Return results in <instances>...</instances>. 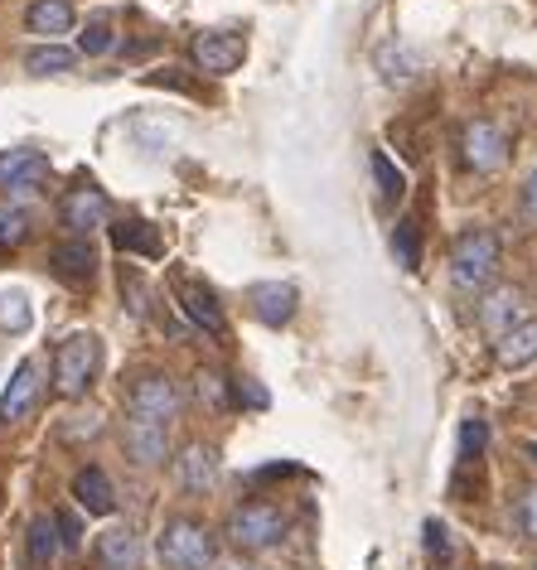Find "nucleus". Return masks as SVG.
<instances>
[{
    "mask_svg": "<svg viewBox=\"0 0 537 570\" xmlns=\"http://www.w3.org/2000/svg\"><path fill=\"white\" fill-rule=\"evenodd\" d=\"M30 324H35V309H30V301H25L20 291L0 295V330H6V334H25Z\"/></svg>",
    "mask_w": 537,
    "mask_h": 570,
    "instance_id": "obj_28",
    "label": "nucleus"
},
{
    "mask_svg": "<svg viewBox=\"0 0 537 570\" xmlns=\"http://www.w3.org/2000/svg\"><path fill=\"white\" fill-rule=\"evenodd\" d=\"M247 309L257 315L266 330H286L301 309V291L291 281H252L247 285Z\"/></svg>",
    "mask_w": 537,
    "mask_h": 570,
    "instance_id": "obj_11",
    "label": "nucleus"
},
{
    "mask_svg": "<svg viewBox=\"0 0 537 570\" xmlns=\"http://www.w3.org/2000/svg\"><path fill=\"white\" fill-rule=\"evenodd\" d=\"M223 537H228V547L237 556H262L286 541V508L272 503V498H247V503H237L228 512V522H223Z\"/></svg>",
    "mask_w": 537,
    "mask_h": 570,
    "instance_id": "obj_3",
    "label": "nucleus"
},
{
    "mask_svg": "<svg viewBox=\"0 0 537 570\" xmlns=\"http://www.w3.org/2000/svg\"><path fill=\"white\" fill-rule=\"evenodd\" d=\"M74 63H78V53L64 49V45H45V49H35L30 59H25V68H30L35 78H59V73H68Z\"/></svg>",
    "mask_w": 537,
    "mask_h": 570,
    "instance_id": "obj_26",
    "label": "nucleus"
},
{
    "mask_svg": "<svg viewBox=\"0 0 537 570\" xmlns=\"http://www.w3.org/2000/svg\"><path fill=\"white\" fill-rule=\"evenodd\" d=\"M378 68H383L388 82H412L417 78V53L398 45V39H388L383 49H378Z\"/></svg>",
    "mask_w": 537,
    "mask_h": 570,
    "instance_id": "obj_25",
    "label": "nucleus"
},
{
    "mask_svg": "<svg viewBox=\"0 0 537 570\" xmlns=\"http://www.w3.org/2000/svg\"><path fill=\"white\" fill-rule=\"evenodd\" d=\"M97 435H102V416H97V411L64 421V440H97Z\"/></svg>",
    "mask_w": 537,
    "mask_h": 570,
    "instance_id": "obj_34",
    "label": "nucleus"
},
{
    "mask_svg": "<svg viewBox=\"0 0 537 570\" xmlns=\"http://www.w3.org/2000/svg\"><path fill=\"white\" fill-rule=\"evenodd\" d=\"M74 498H78V508L88 512V518H111V512H117L111 479L97 464H88V469H78V474H74Z\"/></svg>",
    "mask_w": 537,
    "mask_h": 570,
    "instance_id": "obj_19",
    "label": "nucleus"
},
{
    "mask_svg": "<svg viewBox=\"0 0 537 570\" xmlns=\"http://www.w3.org/2000/svg\"><path fill=\"white\" fill-rule=\"evenodd\" d=\"M121 450L131 454L136 469H160L165 460H175V454H169V425L140 421V416H126V425H121Z\"/></svg>",
    "mask_w": 537,
    "mask_h": 570,
    "instance_id": "obj_12",
    "label": "nucleus"
},
{
    "mask_svg": "<svg viewBox=\"0 0 537 570\" xmlns=\"http://www.w3.org/2000/svg\"><path fill=\"white\" fill-rule=\"evenodd\" d=\"M53 522H59V541H64V551H78L82 547V518L78 512H53Z\"/></svg>",
    "mask_w": 537,
    "mask_h": 570,
    "instance_id": "obj_33",
    "label": "nucleus"
},
{
    "mask_svg": "<svg viewBox=\"0 0 537 570\" xmlns=\"http://www.w3.org/2000/svg\"><path fill=\"white\" fill-rule=\"evenodd\" d=\"M92 561H97V570H140V561H146L140 532L131 522L102 527V532H97V547H92Z\"/></svg>",
    "mask_w": 537,
    "mask_h": 570,
    "instance_id": "obj_14",
    "label": "nucleus"
},
{
    "mask_svg": "<svg viewBox=\"0 0 537 570\" xmlns=\"http://www.w3.org/2000/svg\"><path fill=\"white\" fill-rule=\"evenodd\" d=\"M49 271L59 281H68V285H88L97 276V247L88 237H68V242H59V247L49 252Z\"/></svg>",
    "mask_w": 537,
    "mask_h": 570,
    "instance_id": "obj_16",
    "label": "nucleus"
},
{
    "mask_svg": "<svg viewBox=\"0 0 537 570\" xmlns=\"http://www.w3.org/2000/svg\"><path fill=\"white\" fill-rule=\"evenodd\" d=\"M35 233V218H30V208H20V204H0V252H16L25 247Z\"/></svg>",
    "mask_w": 537,
    "mask_h": 570,
    "instance_id": "obj_24",
    "label": "nucleus"
},
{
    "mask_svg": "<svg viewBox=\"0 0 537 570\" xmlns=\"http://www.w3.org/2000/svg\"><path fill=\"white\" fill-rule=\"evenodd\" d=\"M169 464H175L179 493H189V498L214 493V483H218V450L214 445H204V440H189V445L179 450Z\"/></svg>",
    "mask_w": 537,
    "mask_h": 570,
    "instance_id": "obj_13",
    "label": "nucleus"
},
{
    "mask_svg": "<svg viewBox=\"0 0 537 570\" xmlns=\"http://www.w3.org/2000/svg\"><path fill=\"white\" fill-rule=\"evenodd\" d=\"M533 570H537V561H533Z\"/></svg>",
    "mask_w": 537,
    "mask_h": 570,
    "instance_id": "obj_40",
    "label": "nucleus"
},
{
    "mask_svg": "<svg viewBox=\"0 0 537 570\" xmlns=\"http://www.w3.org/2000/svg\"><path fill=\"white\" fill-rule=\"evenodd\" d=\"M528 460H537V445H528Z\"/></svg>",
    "mask_w": 537,
    "mask_h": 570,
    "instance_id": "obj_39",
    "label": "nucleus"
},
{
    "mask_svg": "<svg viewBox=\"0 0 537 570\" xmlns=\"http://www.w3.org/2000/svg\"><path fill=\"white\" fill-rule=\"evenodd\" d=\"M126 411L140 421H160L169 425L185 411V392H179V382L165 373V367H140V373L126 382Z\"/></svg>",
    "mask_w": 537,
    "mask_h": 570,
    "instance_id": "obj_4",
    "label": "nucleus"
},
{
    "mask_svg": "<svg viewBox=\"0 0 537 570\" xmlns=\"http://www.w3.org/2000/svg\"><path fill=\"white\" fill-rule=\"evenodd\" d=\"M39 363L35 358H25L20 367H16V377H10V387H6V396H0V425H16V421H25L35 411V402H39Z\"/></svg>",
    "mask_w": 537,
    "mask_h": 570,
    "instance_id": "obj_17",
    "label": "nucleus"
},
{
    "mask_svg": "<svg viewBox=\"0 0 537 570\" xmlns=\"http://www.w3.org/2000/svg\"><path fill=\"white\" fill-rule=\"evenodd\" d=\"M392 252H398V262L407 271L421 266V233H417V218H402L398 233H392Z\"/></svg>",
    "mask_w": 537,
    "mask_h": 570,
    "instance_id": "obj_29",
    "label": "nucleus"
},
{
    "mask_svg": "<svg viewBox=\"0 0 537 570\" xmlns=\"http://www.w3.org/2000/svg\"><path fill=\"white\" fill-rule=\"evenodd\" d=\"M494 358H499V367H508V373H518V367H533L537 363V320H523L514 324L499 344H494Z\"/></svg>",
    "mask_w": 537,
    "mask_h": 570,
    "instance_id": "obj_20",
    "label": "nucleus"
},
{
    "mask_svg": "<svg viewBox=\"0 0 537 570\" xmlns=\"http://www.w3.org/2000/svg\"><path fill=\"white\" fill-rule=\"evenodd\" d=\"M218 570H262L257 561H247V556H233V561H223Z\"/></svg>",
    "mask_w": 537,
    "mask_h": 570,
    "instance_id": "obj_38",
    "label": "nucleus"
},
{
    "mask_svg": "<svg viewBox=\"0 0 537 570\" xmlns=\"http://www.w3.org/2000/svg\"><path fill=\"white\" fill-rule=\"evenodd\" d=\"M175 305L185 309V320L194 324V330H204L208 338H228V315H223L218 295L208 291V285L179 276V281H175Z\"/></svg>",
    "mask_w": 537,
    "mask_h": 570,
    "instance_id": "obj_10",
    "label": "nucleus"
},
{
    "mask_svg": "<svg viewBox=\"0 0 537 570\" xmlns=\"http://www.w3.org/2000/svg\"><path fill=\"white\" fill-rule=\"evenodd\" d=\"M59 522L53 518H45V512H39V518L30 522V537H25V551H30V566L35 570H49L53 561H59Z\"/></svg>",
    "mask_w": 537,
    "mask_h": 570,
    "instance_id": "obj_22",
    "label": "nucleus"
},
{
    "mask_svg": "<svg viewBox=\"0 0 537 570\" xmlns=\"http://www.w3.org/2000/svg\"><path fill=\"white\" fill-rule=\"evenodd\" d=\"M523 218L537 223V165H533V175L523 179Z\"/></svg>",
    "mask_w": 537,
    "mask_h": 570,
    "instance_id": "obj_37",
    "label": "nucleus"
},
{
    "mask_svg": "<svg viewBox=\"0 0 537 570\" xmlns=\"http://www.w3.org/2000/svg\"><path fill=\"white\" fill-rule=\"evenodd\" d=\"M107 49H111V24L92 20L88 30H82V53H92V59H97V53H107Z\"/></svg>",
    "mask_w": 537,
    "mask_h": 570,
    "instance_id": "obj_36",
    "label": "nucleus"
},
{
    "mask_svg": "<svg viewBox=\"0 0 537 570\" xmlns=\"http://www.w3.org/2000/svg\"><path fill=\"white\" fill-rule=\"evenodd\" d=\"M189 59L199 73L208 78H228L243 68L247 59V39L237 35V30H204V35H194V45H189Z\"/></svg>",
    "mask_w": 537,
    "mask_h": 570,
    "instance_id": "obj_9",
    "label": "nucleus"
},
{
    "mask_svg": "<svg viewBox=\"0 0 537 570\" xmlns=\"http://www.w3.org/2000/svg\"><path fill=\"white\" fill-rule=\"evenodd\" d=\"M460 160H465V169H475V175H499L508 165V131L489 117H475L460 131Z\"/></svg>",
    "mask_w": 537,
    "mask_h": 570,
    "instance_id": "obj_6",
    "label": "nucleus"
},
{
    "mask_svg": "<svg viewBox=\"0 0 537 570\" xmlns=\"http://www.w3.org/2000/svg\"><path fill=\"white\" fill-rule=\"evenodd\" d=\"M49 184V155L35 146H16V150H0V194L10 204H20L25 194H39Z\"/></svg>",
    "mask_w": 537,
    "mask_h": 570,
    "instance_id": "obj_7",
    "label": "nucleus"
},
{
    "mask_svg": "<svg viewBox=\"0 0 537 570\" xmlns=\"http://www.w3.org/2000/svg\"><path fill=\"white\" fill-rule=\"evenodd\" d=\"M266 402H272V396H266V387L257 377H233V406H243V411H266Z\"/></svg>",
    "mask_w": 537,
    "mask_h": 570,
    "instance_id": "obj_30",
    "label": "nucleus"
},
{
    "mask_svg": "<svg viewBox=\"0 0 537 570\" xmlns=\"http://www.w3.org/2000/svg\"><path fill=\"white\" fill-rule=\"evenodd\" d=\"M194 396L204 402L208 416H223V411L233 406V377L214 373V367H199V373H194Z\"/></svg>",
    "mask_w": 537,
    "mask_h": 570,
    "instance_id": "obj_23",
    "label": "nucleus"
},
{
    "mask_svg": "<svg viewBox=\"0 0 537 570\" xmlns=\"http://www.w3.org/2000/svg\"><path fill=\"white\" fill-rule=\"evenodd\" d=\"M111 242H117L121 252H131V256H146V262H155V256H165V237H160V227L146 223V218L111 223Z\"/></svg>",
    "mask_w": 537,
    "mask_h": 570,
    "instance_id": "obj_21",
    "label": "nucleus"
},
{
    "mask_svg": "<svg viewBox=\"0 0 537 570\" xmlns=\"http://www.w3.org/2000/svg\"><path fill=\"white\" fill-rule=\"evenodd\" d=\"M59 223H64L74 237H88V233H97V227L111 223V198L97 189L92 179H78L74 189L59 198Z\"/></svg>",
    "mask_w": 537,
    "mask_h": 570,
    "instance_id": "obj_8",
    "label": "nucleus"
},
{
    "mask_svg": "<svg viewBox=\"0 0 537 570\" xmlns=\"http://www.w3.org/2000/svg\"><path fill=\"white\" fill-rule=\"evenodd\" d=\"M523 320L528 315H523V291L518 285H494V291H485V301H479V324H485V334L494 338V344H499V338Z\"/></svg>",
    "mask_w": 537,
    "mask_h": 570,
    "instance_id": "obj_15",
    "label": "nucleus"
},
{
    "mask_svg": "<svg viewBox=\"0 0 537 570\" xmlns=\"http://www.w3.org/2000/svg\"><path fill=\"white\" fill-rule=\"evenodd\" d=\"M518 532L528 537V541H537V483L518 498Z\"/></svg>",
    "mask_w": 537,
    "mask_h": 570,
    "instance_id": "obj_35",
    "label": "nucleus"
},
{
    "mask_svg": "<svg viewBox=\"0 0 537 570\" xmlns=\"http://www.w3.org/2000/svg\"><path fill=\"white\" fill-rule=\"evenodd\" d=\"M485 445H489V425L479 421V416H470V421L460 425V454H465V460H479Z\"/></svg>",
    "mask_w": 537,
    "mask_h": 570,
    "instance_id": "obj_31",
    "label": "nucleus"
},
{
    "mask_svg": "<svg viewBox=\"0 0 537 570\" xmlns=\"http://www.w3.org/2000/svg\"><path fill=\"white\" fill-rule=\"evenodd\" d=\"M504 262V242L494 227H465L450 247V285L460 295H485L494 291V276H499Z\"/></svg>",
    "mask_w": 537,
    "mask_h": 570,
    "instance_id": "obj_2",
    "label": "nucleus"
},
{
    "mask_svg": "<svg viewBox=\"0 0 537 570\" xmlns=\"http://www.w3.org/2000/svg\"><path fill=\"white\" fill-rule=\"evenodd\" d=\"M74 24H78V16L68 0H30V6H25V30L49 39V45L64 35H74Z\"/></svg>",
    "mask_w": 537,
    "mask_h": 570,
    "instance_id": "obj_18",
    "label": "nucleus"
},
{
    "mask_svg": "<svg viewBox=\"0 0 537 570\" xmlns=\"http://www.w3.org/2000/svg\"><path fill=\"white\" fill-rule=\"evenodd\" d=\"M155 556L165 570H214L218 566V532L194 512H175L165 518L160 537H155Z\"/></svg>",
    "mask_w": 537,
    "mask_h": 570,
    "instance_id": "obj_1",
    "label": "nucleus"
},
{
    "mask_svg": "<svg viewBox=\"0 0 537 570\" xmlns=\"http://www.w3.org/2000/svg\"><path fill=\"white\" fill-rule=\"evenodd\" d=\"M369 169H373V179H378V194H383L388 204H398V198L407 194V175L388 160L383 150H373V155H369Z\"/></svg>",
    "mask_w": 537,
    "mask_h": 570,
    "instance_id": "obj_27",
    "label": "nucleus"
},
{
    "mask_svg": "<svg viewBox=\"0 0 537 570\" xmlns=\"http://www.w3.org/2000/svg\"><path fill=\"white\" fill-rule=\"evenodd\" d=\"M97 358H102L97 334H68L64 344L53 348V392L68 396V402L88 396L97 382Z\"/></svg>",
    "mask_w": 537,
    "mask_h": 570,
    "instance_id": "obj_5",
    "label": "nucleus"
},
{
    "mask_svg": "<svg viewBox=\"0 0 537 570\" xmlns=\"http://www.w3.org/2000/svg\"><path fill=\"white\" fill-rule=\"evenodd\" d=\"M421 547H427L431 561H446V556H450V527L431 518L427 527H421Z\"/></svg>",
    "mask_w": 537,
    "mask_h": 570,
    "instance_id": "obj_32",
    "label": "nucleus"
}]
</instances>
